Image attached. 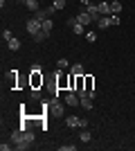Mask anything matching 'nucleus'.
I'll return each instance as SVG.
<instances>
[{"mask_svg": "<svg viewBox=\"0 0 135 151\" xmlns=\"http://www.w3.org/2000/svg\"><path fill=\"white\" fill-rule=\"evenodd\" d=\"M20 131H23V129H20ZM34 140H36V135H34V131L32 129H25V131H23V145H18L16 147V149H29V147H32V142Z\"/></svg>", "mask_w": 135, "mask_h": 151, "instance_id": "1", "label": "nucleus"}, {"mask_svg": "<svg viewBox=\"0 0 135 151\" xmlns=\"http://www.w3.org/2000/svg\"><path fill=\"white\" fill-rule=\"evenodd\" d=\"M47 108H50V113L54 115V117H63L65 115V108H63V104H61L59 99H54L52 104H47Z\"/></svg>", "mask_w": 135, "mask_h": 151, "instance_id": "2", "label": "nucleus"}, {"mask_svg": "<svg viewBox=\"0 0 135 151\" xmlns=\"http://www.w3.org/2000/svg\"><path fill=\"white\" fill-rule=\"evenodd\" d=\"M25 27H27V32H29L32 36H36V34H39V32H41V20H36V18H34V16H32V18H27Z\"/></svg>", "mask_w": 135, "mask_h": 151, "instance_id": "3", "label": "nucleus"}, {"mask_svg": "<svg viewBox=\"0 0 135 151\" xmlns=\"http://www.w3.org/2000/svg\"><path fill=\"white\" fill-rule=\"evenodd\" d=\"M63 101H65V106H81V97H79L77 93H72V90H68Z\"/></svg>", "mask_w": 135, "mask_h": 151, "instance_id": "4", "label": "nucleus"}, {"mask_svg": "<svg viewBox=\"0 0 135 151\" xmlns=\"http://www.w3.org/2000/svg\"><path fill=\"white\" fill-rule=\"evenodd\" d=\"M70 88V77H65L63 72H59L56 77V90H68Z\"/></svg>", "mask_w": 135, "mask_h": 151, "instance_id": "5", "label": "nucleus"}, {"mask_svg": "<svg viewBox=\"0 0 135 151\" xmlns=\"http://www.w3.org/2000/svg\"><path fill=\"white\" fill-rule=\"evenodd\" d=\"M86 12H88L90 16H92V20H95V23H97V20H99V18H101V14H99V7H97L95 2H92V5H88V7H86Z\"/></svg>", "mask_w": 135, "mask_h": 151, "instance_id": "6", "label": "nucleus"}, {"mask_svg": "<svg viewBox=\"0 0 135 151\" xmlns=\"http://www.w3.org/2000/svg\"><path fill=\"white\" fill-rule=\"evenodd\" d=\"M97 7H99V14H101V16H110V2L108 0H99Z\"/></svg>", "mask_w": 135, "mask_h": 151, "instance_id": "7", "label": "nucleus"}, {"mask_svg": "<svg viewBox=\"0 0 135 151\" xmlns=\"http://www.w3.org/2000/svg\"><path fill=\"white\" fill-rule=\"evenodd\" d=\"M43 86V72H32V88H41Z\"/></svg>", "mask_w": 135, "mask_h": 151, "instance_id": "8", "label": "nucleus"}, {"mask_svg": "<svg viewBox=\"0 0 135 151\" xmlns=\"http://www.w3.org/2000/svg\"><path fill=\"white\" fill-rule=\"evenodd\" d=\"M77 23H81V25H90V23H92V16H90L88 12H81V14H77Z\"/></svg>", "mask_w": 135, "mask_h": 151, "instance_id": "9", "label": "nucleus"}, {"mask_svg": "<svg viewBox=\"0 0 135 151\" xmlns=\"http://www.w3.org/2000/svg\"><path fill=\"white\" fill-rule=\"evenodd\" d=\"M79 120H81V117H77V115H68V117H65L68 129H79Z\"/></svg>", "mask_w": 135, "mask_h": 151, "instance_id": "10", "label": "nucleus"}, {"mask_svg": "<svg viewBox=\"0 0 135 151\" xmlns=\"http://www.w3.org/2000/svg\"><path fill=\"white\" fill-rule=\"evenodd\" d=\"M52 27H54V23H52V18H45L43 23H41V29H43L45 34H47V36H50V34H52Z\"/></svg>", "mask_w": 135, "mask_h": 151, "instance_id": "11", "label": "nucleus"}, {"mask_svg": "<svg viewBox=\"0 0 135 151\" xmlns=\"http://www.w3.org/2000/svg\"><path fill=\"white\" fill-rule=\"evenodd\" d=\"M84 88L86 90H95V77L84 75Z\"/></svg>", "mask_w": 135, "mask_h": 151, "instance_id": "12", "label": "nucleus"}, {"mask_svg": "<svg viewBox=\"0 0 135 151\" xmlns=\"http://www.w3.org/2000/svg\"><path fill=\"white\" fill-rule=\"evenodd\" d=\"M113 23H110V16H101V18L97 20V27L99 29H106V27H110Z\"/></svg>", "mask_w": 135, "mask_h": 151, "instance_id": "13", "label": "nucleus"}, {"mask_svg": "<svg viewBox=\"0 0 135 151\" xmlns=\"http://www.w3.org/2000/svg\"><path fill=\"white\" fill-rule=\"evenodd\" d=\"M11 142H14V147H18V145H23V131H14L11 133Z\"/></svg>", "mask_w": 135, "mask_h": 151, "instance_id": "14", "label": "nucleus"}, {"mask_svg": "<svg viewBox=\"0 0 135 151\" xmlns=\"http://www.w3.org/2000/svg\"><path fill=\"white\" fill-rule=\"evenodd\" d=\"M25 7L29 9V12H39V9H41L39 0H25Z\"/></svg>", "mask_w": 135, "mask_h": 151, "instance_id": "15", "label": "nucleus"}, {"mask_svg": "<svg viewBox=\"0 0 135 151\" xmlns=\"http://www.w3.org/2000/svg\"><path fill=\"white\" fill-rule=\"evenodd\" d=\"M34 18L43 23L45 18H50V14H47V9H39V12H34Z\"/></svg>", "mask_w": 135, "mask_h": 151, "instance_id": "16", "label": "nucleus"}, {"mask_svg": "<svg viewBox=\"0 0 135 151\" xmlns=\"http://www.w3.org/2000/svg\"><path fill=\"white\" fill-rule=\"evenodd\" d=\"M122 12V0H113L110 2V14H119Z\"/></svg>", "mask_w": 135, "mask_h": 151, "instance_id": "17", "label": "nucleus"}, {"mask_svg": "<svg viewBox=\"0 0 135 151\" xmlns=\"http://www.w3.org/2000/svg\"><path fill=\"white\" fill-rule=\"evenodd\" d=\"M70 72H72V75H86V70H84V65H81V63L70 65Z\"/></svg>", "mask_w": 135, "mask_h": 151, "instance_id": "18", "label": "nucleus"}, {"mask_svg": "<svg viewBox=\"0 0 135 151\" xmlns=\"http://www.w3.org/2000/svg\"><path fill=\"white\" fill-rule=\"evenodd\" d=\"M7 47H9V50H11V52L20 50V41H18V38H11V41H9V43H7Z\"/></svg>", "mask_w": 135, "mask_h": 151, "instance_id": "19", "label": "nucleus"}, {"mask_svg": "<svg viewBox=\"0 0 135 151\" xmlns=\"http://www.w3.org/2000/svg\"><path fill=\"white\" fill-rule=\"evenodd\" d=\"M90 138H92V133H90L88 129H81V135H79V140H81V142H90Z\"/></svg>", "mask_w": 135, "mask_h": 151, "instance_id": "20", "label": "nucleus"}, {"mask_svg": "<svg viewBox=\"0 0 135 151\" xmlns=\"http://www.w3.org/2000/svg\"><path fill=\"white\" fill-rule=\"evenodd\" d=\"M72 29H74V34H77V36L86 34V25H81V23H74V27H72Z\"/></svg>", "mask_w": 135, "mask_h": 151, "instance_id": "21", "label": "nucleus"}, {"mask_svg": "<svg viewBox=\"0 0 135 151\" xmlns=\"http://www.w3.org/2000/svg\"><path fill=\"white\" fill-rule=\"evenodd\" d=\"M81 108H86V111H92V99H90V97H84V99H81Z\"/></svg>", "mask_w": 135, "mask_h": 151, "instance_id": "22", "label": "nucleus"}, {"mask_svg": "<svg viewBox=\"0 0 135 151\" xmlns=\"http://www.w3.org/2000/svg\"><path fill=\"white\" fill-rule=\"evenodd\" d=\"M56 68H59V70H65V68H70V61H68V59H59Z\"/></svg>", "mask_w": 135, "mask_h": 151, "instance_id": "23", "label": "nucleus"}, {"mask_svg": "<svg viewBox=\"0 0 135 151\" xmlns=\"http://www.w3.org/2000/svg\"><path fill=\"white\" fill-rule=\"evenodd\" d=\"M84 36H86V41H88V43H95V41H97V34H95V32H86Z\"/></svg>", "mask_w": 135, "mask_h": 151, "instance_id": "24", "label": "nucleus"}, {"mask_svg": "<svg viewBox=\"0 0 135 151\" xmlns=\"http://www.w3.org/2000/svg\"><path fill=\"white\" fill-rule=\"evenodd\" d=\"M110 23H113V25H119V23H122L119 14H110Z\"/></svg>", "mask_w": 135, "mask_h": 151, "instance_id": "25", "label": "nucleus"}, {"mask_svg": "<svg viewBox=\"0 0 135 151\" xmlns=\"http://www.w3.org/2000/svg\"><path fill=\"white\" fill-rule=\"evenodd\" d=\"M45 38H47V34H45V32L41 29L39 34H36V36H34V41H39V43H41V41H45Z\"/></svg>", "mask_w": 135, "mask_h": 151, "instance_id": "26", "label": "nucleus"}, {"mask_svg": "<svg viewBox=\"0 0 135 151\" xmlns=\"http://www.w3.org/2000/svg\"><path fill=\"white\" fill-rule=\"evenodd\" d=\"M52 5L56 7V12H59V9H63V7H65V0H54Z\"/></svg>", "mask_w": 135, "mask_h": 151, "instance_id": "27", "label": "nucleus"}, {"mask_svg": "<svg viewBox=\"0 0 135 151\" xmlns=\"http://www.w3.org/2000/svg\"><path fill=\"white\" fill-rule=\"evenodd\" d=\"M2 38H5L7 43H9V41H11V38H14V34H11V32H9V29H5V32H2Z\"/></svg>", "mask_w": 135, "mask_h": 151, "instance_id": "28", "label": "nucleus"}, {"mask_svg": "<svg viewBox=\"0 0 135 151\" xmlns=\"http://www.w3.org/2000/svg\"><path fill=\"white\" fill-rule=\"evenodd\" d=\"M61 151H74L77 149V145H63V147H59Z\"/></svg>", "mask_w": 135, "mask_h": 151, "instance_id": "29", "label": "nucleus"}, {"mask_svg": "<svg viewBox=\"0 0 135 151\" xmlns=\"http://www.w3.org/2000/svg\"><path fill=\"white\" fill-rule=\"evenodd\" d=\"M32 72H43V65H41V63H34V65H32Z\"/></svg>", "mask_w": 135, "mask_h": 151, "instance_id": "30", "label": "nucleus"}, {"mask_svg": "<svg viewBox=\"0 0 135 151\" xmlns=\"http://www.w3.org/2000/svg\"><path fill=\"white\" fill-rule=\"evenodd\" d=\"M79 129H88V120H84V117H81V120H79Z\"/></svg>", "mask_w": 135, "mask_h": 151, "instance_id": "31", "label": "nucleus"}, {"mask_svg": "<svg viewBox=\"0 0 135 151\" xmlns=\"http://www.w3.org/2000/svg\"><path fill=\"white\" fill-rule=\"evenodd\" d=\"M41 97V93H39V88H32V99H39Z\"/></svg>", "mask_w": 135, "mask_h": 151, "instance_id": "32", "label": "nucleus"}, {"mask_svg": "<svg viewBox=\"0 0 135 151\" xmlns=\"http://www.w3.org/2000/svg\"><path fill=\"white\" fill-rule=\"evenodd\" d=\"M0 149H2V151H9V149H11V145H7V142H2V145H0Z\"/></svg>", "mask_w": 135, "mask_h": 151, "instance_id": "33", "label": "nucleus"}, {"mask_svg": "<svg viewBox=\"0 0 135 151\" xmlns=\"http://www.w3.org/2000/svg\"><path fill=\"white\" fill-rule=\"evenodd\" d=\"M79 2H81V5H84V7H88V5H92V0H79Z\"/></svg>", "mask_w": 135, "mask_h": 151, "instance_id": "34", "label": "nucleus"}]
</instances>
